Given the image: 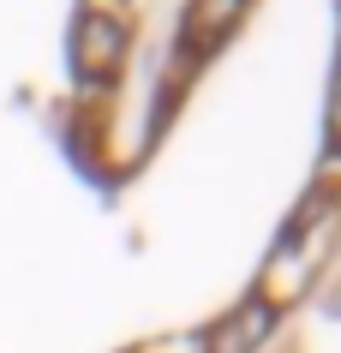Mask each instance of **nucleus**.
<instances>
[{
  "label": "nucleus",
  "mask_w": 341,
  "mask_h": 353,
  "mask_svg": "<svg viewBox=\"0 0 341 353\" xmlns=\"http://www.w3.org/2000/svg\"><path fill=\"white\" fill-rule=\"evenodd\" d=\"M120 54H126V37H120V24L102 19V12H84L72 30V72L78 78H114V66H120Z\"/></svg>",
  "instance_id": "nucleus-1"
},
{
  "label": "nucleus",
  "mask_w": 341,
  "mask_h": 353,
  "mask_svg": "<svg viewBox=\"0 0 341 353\" xmlns=\"http://www.w3.org/2000/svg\"><path fill=\"white\" fill-rule=\"evenodd\" d=\"M240 19H246V0H192L186 6V37L198 48H209V42H222Z\"/></svg>",
  "instance_id": "nucleus-3"
},
{
  "label": "nucleus",
  "mask_w": 341,
  "mask_h": 353,
  "mask_svg": "<svg viewBox=\"0 0 341 353\" xmlns=\"http://www.w3.org/2000/svg\"><path fill=\"white\" fill-rule=\"evenodd\" d=\"M269 323H276V312H269L264 299H246L240 312H227L222 323L209 330V347L204 353H251L269 335Z\"/></svg>",
  "instance_id": "nucleus-2"
},
{
  "label": "nucleus",
  "mask_w": 341,
  "mask_h": 353,
  "mask_svg": "<svg viewBox=\"0 0 341 353\" xmlns=\"http://www.w3.org/2000/svg\"><path fill=\"white\" fill-rule=\"evenodd\" d=\"M329 132L341 138V66H335V90H329Z\"/></svg>",
  "instance_id": "nucleus-4"
}]
</instances>
